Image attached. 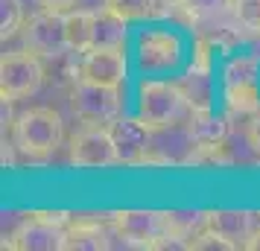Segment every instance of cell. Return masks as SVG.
<instances>
[{"label":"cell","mask_w":260,"mask_h":251,"mask_svg":"<svg viewBox=\"0 0 260 251\" xmlns=\"http://www.w3.org/2000/svg\"><path fill=\"white\" fill-rule=\"evenodd\" d=\"M193 114L187 91L181 88V82H152L141 85V99H138V120L149 129V134L167 132L178 123H187Z\"/></svg>","instance_id":"cell-1"},{"label":"cell","mask_w":260,"mask_h":251,"mask_svg":"<svg viewBox=\"0 0 260 251\" xmlns=\"http://www.w3.org/2000/svg\"><path fill=\"white\" fill-rule=\"evenodd\" d=\"M12 140H15V149L21 155H26L29 161H44L64 140L61 114L47 105L26 108L12 120Z\"/></svg>","instance_id":"cell-2"},{"label":"cell","mask_w":260,"mask_h":251,"mask_svg":"<svg viewBox=\"0 0 260 251\" xmlns=\"http://www.w3.org/2000/svg\"><path fill=\"white\" fill-rule=\"evenodd\" d=\"M260 59L257 56H237L222 70V96L228 120H251L260 111Z\"/></svg>","instance_id":"cell-3"},{"label":"cell","mask_w":260,"mask_h":251,"mask_svg":"<svg viewBox=\"0 0 260 251\" xmlns=\"http://www.w3.org/2000/svg\"><path fill=\"white\" fill-rule=\"evenodd\" d=\"M44 85V64L32 50H9L0 59V96L3 102H18L36 96Z\"/></svg>","instance_id":"cell-4"},{"label":"cell","mask_w":260,"mask_h":251,"mask_svg":"<svg viewBox=\"0 0 260 251\" xmlns=\"http://www.w3.org/2000/svg\"><path fill=\"white\" fill-rule=\"evenodd\" d=\"M71 213H29L3 239V248L18 251H59L64 248V234L71 225Z\"/></svg>","instance_id":"cell-5"},{"label":"cell","mask_w":260,"mask_h":251,"mask_svg":"<svg viewBox=\"0 0 260 251\" xmlns=\"http://www.w3.org/2000/svg\"><path fill=\"white\" fill-rule=\"evenodd\" d=\"M114 237L135 248H173L167 237V213L158 210H117L111 213Z\"/></svg>","instance_id":"cell-6"},{"label":"cell","mask_w":260,"mask_h":251,"mask_svg":"<svg viewBox=\"0 0 260 251\" xmlns=\"http://www.w3.org/2000/svg\"><path fill=\"white\" fill-rule=\"evenodd\" d=\"M71 108L85 126H108L120 117V91L111 85L76 79L71 88Z\"/></svg>","instance_id":"cell-7"},{"label":"cell","mask_w":260,"mask_h":251,"mask_svg":"<svg viewBox=\"0 0 260 251\" xmlns=\"http://www.w3.org/2000/svg\"><path fill=\"white\" fill-rule=\"evenodd\" d=\"M68 161L73 167H117L120 149L108 126H85L71 137Z\"/></svg>","instance_id":"cell-8"},{"label":"cell","mask_w":260,"mask_h":251,"mask_svg":"<svg viewBox=\"0 0 260 251\" xmlns=\"http://www.w3.org/2000/svg\"><path fill=\"white\" fill-rule=\"evenodd\" d=\"M21 41L26 50L38 53L41 59H59L68 53L64 38V12L41 9L38 15H29V21L21 26Z\"/></svg>","instance_id":"cell-9"},{"label":"cell","mask_w":260,"mask_h":251,"mask_svg":"<svg viewBox=\"0 0 260 251\" xmlns=\"http://www.w3.org/2000/svg\"><path fill=\"white\" fill-rule=\"evenodd\" d=\"M205 228H211L228 248H248L260 234V213L248 210H208Z\"/></svg>","instance_id":"cell-10"},{"label":"cell","mask_w":260,"mask_h":251,"mask_svg":"<svg viewBox=\"0 0 260 251\" xmlns=\"http://www.w3.org/2000/svg\"><path fill=\"white\" fill-rule=\"evenodd\" d=\"M181 61V41L170 29H143L138 35V64L149 73L173 70Z\"/></svg>","instance_id":"cell-11"},{"label":"cell","mask_w":260,"mask_h":251,"mask_svg":"<svg viewBox=\"0 0 260 251\" xmlns=\"http://www.w3.org/2000/svg\"><path fill=\"white\" fill-rule=\"evenodd\" d=\"M73 76L85 79V82L120 88V82L126 79V56L120 50L94 47V50H88V53H82V61L76 64Z\"/></svg>","instance_id":"cell-12"},{"label":"cell","mask_w":260,"mask_h":251,"mask_svg":"<svg viewBox=\"0 0 260 251\" xmlns=\"http://www.w3.org/2000/svg\"><path fill=\"white\" fill-rule=\"evenodd\" d=\"M111 237H114L111 219L108 222H100V219L76 216V219H71V225H68L64 248L68 251H106V248H111Z\"/></svg>","instance_id":"cell-13"},{"label":"cell","mask_w":260,"mask_h":251,"mask_svg":"<svg viewBox=\"0 0 260 251\" xmlns=\"http://www.w3.org/2000/svg\"><path fill=\"white\" fill-rule=\"evenodd\" d=\"M108 129H111L114 140H117L120 161H123L126 167H135L138 158H141L143 152H146V146H149V129L143 126L141 120H123V117H117L114 123H108Z\"/></svg>","instance_id":"cell-14"},{"label":"cell","mask_w":260,"mask_h":251,"mask_svg":"<svg viewBox=\"0 0 260 251\" xmlns=\"http://www.w3.org/2000/svg\"><path fill=\"white\" fill-rule=\"evenodd\" d=\"M231 120L228 114L225 117H216L211 108L208 111H193L187 120V134H190V144H225L228 137V126Z\"/></svg>","instance_id":"cell-15"},{"label":"cell","mask_w":260,"mask_h":251,"mask_svg":"<svg viewBox=\"0 0 260 251\" xmlns=\"http://www.w3.org/2000/svg\"><path fill=\"white\" fill-rule=\"evenodd\" d=\"M126 18H120L111 9H96L94 12V47H108V50H123L126 44ZM91 47V50H94Z\"/></svg>","instance_id":"cell-16"},{"label":"cell","mask_w":260,"mask_h":251,"mask_svg":"<svg viewBox=\"0 0 260 251\" xmlns=\"http://www.w3.org/2000/svg\"><path fill=\"white\" fill-rule=\"evenodd\" d=\"M64 38L71 53H88L94 47V12L85 9L64 12Z\"/></svg>","instance_id":"cell-17"},{"label":"cell","mask_w":260,"mask_h":251,"mask_svg":"<svg viewBox=\"0 0 260 251\" xmlns=\"http://www.w3.org/2000/svg\"><path fill=\"white\" fill-rule=\"evenodd\" d=\"M234 158L228 152L225 144H190V152L181 158L184 167H196V169H216V167H228Z\"/></svg>","instance_id":"cell-18"},{"label":"cell","mask_w":260,"mask_h":251,"mask_svg":"<svg viewBox=\"0 0 260 251\" xmlns=\"http://www.w3.org/2000/svg\"><path fill=\"white\" fill-rule=\"evenodd\" d=\"M181 88L187 91L190 105L193 111H208L211 108V70H202V67H190V73L181 79Z\"/></svg>","instance_id":"cell-19"},{"label":"cell","mask_w":260,"mask_h":251,"mask_svg":"<svg viewBox=\"0 0 260 251\" xmlns=\"http://www.w3.org/2000/svg\"><path fill=\"white\" fill-rule=\"evenodd\" d=\"M103 6L117 12L126 21H146V18H155V15L164 12L161 0H103Z\"/></svg>","instance_id":"cell-20"},{"label":"cell","mask_w":260,"mask_h":251,"mask_svg":"<svg viewBox=\"0 0 260 251\" xmlns=\"http://www.w3.org/2000/svg\"><path fill=\"white\" fill-rule=\"evenodd\" d=\"M237 26L251 38H260V0H231Z\"/></svg>","instance_id":"cell-21"},{"label":"cell","mask_w":260,"mask_h":251,"mask_svg":"<svg viewBox=\"0 0 260 251\" xmlns=\"http://www.w3.org/2000/svg\"><path fill=\"white\" fill-rule=\"evenodd\" d=\"M26 24L24 0H0V38H12Z\"/></svg>","instance_id":"cell-22"},{"label":"cell","mask_w":260,"mask_h":251,"mask_svg":"<svg viewBox=\"0 0 260 251\" xmlns=\"http://www.w3.org/2000/svg\"><path fill=\"white\" fill-rule=\"evenodd\" d=\"M246 140H248V146H251V152L260 158V111H257L251 120H248V126H246Z\"/></svg>","instance_id":"cell-23"},{"label":"cell","mask_w":260,"mask_h":251,"mask_svg":"<svg viewBox=\"0 0 260 251\" xmlns=\"http://www.w3.org/2000/svg\"><path fill=\"white\" fill-rule=\"evenodd\" d=\"M222 6H231V0H187L184 9H190V12H216Z\"/></svg>","instance_id":"cell-24"},{"label":"cell","mask_w":260,"mask_h":251,"mask_svg":"<svg viewBox=\"0 0 260 251\" xmlns=\"http://www.w3.org/2000/svg\"><path fill=\"white\" fill-rule=\"evenodd\" d=\"M36 3L41 9H50V12H71L79 0H36Z\"/></svg>","instance_id":"cell-25"},{"label":"cell","mask_w":260,"mask_h":251,"mask_svg":"<svg viewBox=\"0 0 260 251\" xmlns=\"http://www.w3.org/2000/svg\"><path fill=\"white\" fill-rule=\"evenodd\" d=\"M164 6H170V9H184L187 6V0H161Z\"/></svg>","instance_id":"cell-26"}]
</instances>
